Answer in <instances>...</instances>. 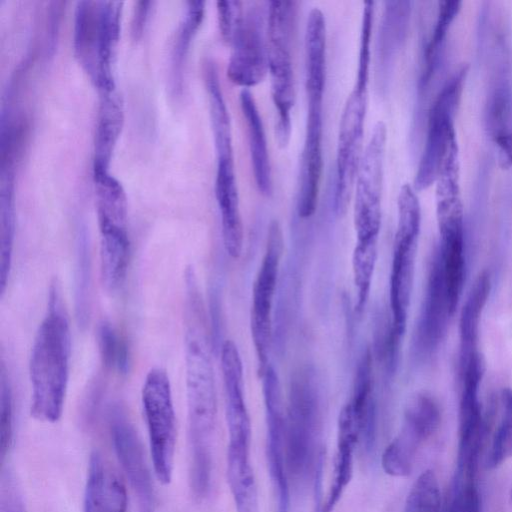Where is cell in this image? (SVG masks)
<instances>
[{"label": "cell", "instance_id": "1", "mask_svg": "<svg viewBox=\"0 0 512 512\" xmlns=\"http://www.w3.org/2000/svg\"><path fill=\"white\" fill-rule=\"evenodd\" d=\"M185 372L189 481L195 497L211 489L217 401L204 307L193 267L185 270Z\"/></svg>", "mask_w": 512, "mask_h": 512}, {"label": "cell", "instance_id": "2", "mask_svg": "<svg viewBox=\"0 0 512 512\" xmlns=\"http://www.w3.org/2000/svg\"><path fill=\"white\" fill-rule=\"evenodd\" d=\"M71 334L59 285L50 286L47 312L36 332L29 361L31 416L56 423L62 416L69 379Z\"/></svg>", "mask_w": 512, "mask_h": 512}, {"label": "cell", "instance_id": "3", "mask_svg": "<svg viewBox=\"0 0 512 512\" xmlns=\"http://www.w3.org/2000/svg\"><path fill=\"white\" fill-rule=\"evenodd\" d=\"M326 79V23L322 11H310L305 30L307 116L299 170L297 212L311 217L317 208L323 170V98Z\"/></svg>", "mask_w": 512, "mask_h": 512}, {"label": "cell", "instance_id": "4", "mask_svg": "<svg viewBox=\"0 0 512 512\" xmlns=\"http://www.w3.org/2000/svg\"><path fill=\"white\" fill-rule=\"evenodd\" d=\"M398 223L390 274L391 328L387 344L397 352L403 336L410 305L421 209L416 190L404 184L398 195Z\"/></svg>", "mask_w": 512, "mask_h": 512}, {"label": "cell", "instance_id": "5", "mask_svg": "<svg viewBox=\"0 0 512 512\" xmlns=\"http://www.w3.org/2000/svg\"><path fill=\"white\" fill-rule=\"evenodd\" d=\"M297 2L271 1L267 9V61L272 100L277 110L275 137L285 148L291 135V111L295 103L292 42Z\"/></svg>", "mask_w": 512, "mask_h": 512}, {"label": "cell", "instance_id": "6", "mask_svg": "<svg viewBox=\"0 0 512 512\" xmlns=\"http://www.w3.org/2000/svg\"><path fill=\"white\" fill-rule=\"evenodd\" d=\"M320 410L309 377L293 380L285 417V458L288 476L297 482L317 477L322 468L319 448Z\"/></svg>", "mask_w": 512, "mask_h": 512}, {"label": "cell", "instance_id": "7", "mask_svg": "<svg viewBox=\"0 0 512 512\" xmlns=\"http://www.w3.org/2000/svg\"><path fill=\"white\" fill-rule=\"evenodd\" d=\"M370 57V42L363 40L359 44L355 83L345 103L339 125L334 198L338 215L344 214L347 209L363 154Z\"/></svg>", "mask_w": 512, "mask_h": 512}, {"label": "cell", "instance_id": "8", "mask_svg": "<svg viewBox=\"0 0 512 512\" xmlns=\"http://www.w3.org/2000/svg\"><path fill=\"white\" fill-rule=\"evenodd\" d=\"M148 431L153 471L163 485L172 481L176 450V416L167 372L152 368L146 375L141 393Z\"/></svg>", "mask_w": 512, "mask_h": 512}, {"label": "cell", "instance_id": "9", "mask_svg": "<svg viewBox=\"0 0 512 512\" xmlns=\"http://www.w3.org/2000/svg\"><path fill=\"white\" fill-rule=\"evenodd\" d=\"M387 129L378 121L363 151L355 180L354 228L357 241L378 239Z\"/></svg>", "mask_w": 512, "mask_h": 512}, {"label": "cell", "instance_id": "10", "mask_svg": "<svg viewBox=\"0 0 512 512\" xmlns=\"http://www.w3.org/2000/svg\"><path fill=\"white\" fill-rule=\"evenodd\" d=\"M464 79L465 70L450 78L430 108L426 141L413 183L416 191L427 189L435 183L444 158L456 141L454 117Z\"/></svg>", "mask_w": 512, "mask_h": 512}, {"label": "cell", "instance_id": "11", "mask_svg": "<svg viewBox=\"0 0 512 512\" xmlns=\"http://www.w3.org/2000/svg\"><path fill=\"white\" fill-rule=\"evenodd\" d=\"M267 9L268 3L249 2L233 32L227 76L238 86L253 87L268 72Z\"/></svg>", "mask_w": 512, "mask_h": 512}, {"label": "cell", "instance_id": "12", "mask_svg": "<svg viewBox=\"0 0 512 512\" xmlns=\"http://www.w3.org/2000/svg\"><path fill=\"white\" fill-rule=\"evenodd\" d=\"M283 246L280 224L274 220L268 229L264 256L252 288L251 334L261 375L268 367L272 307Z\"/></svg>", "mask_w": 512, "mask_h": 512}, {"label": "cell", "instance_id": "13", "mask_svg": "<svg viewBox=\"0 0 512 512\" xmlns=\"http://www.w3.org/2000/svg\"><path fill=\"white\" fill-rule=\"evenodd\" d=\"M267 425V460L276 500V512H289V476L285 458V415L278 376L268 366L263 374Z\"/></svg>", "mask_w": 512, "mask_h": 512}, {"label": "cell", "instance_id": "14", "mask_svg": "<svg viewBox=\"0 0 512 512\" xmlns=\"http://www.w3.org/2000/svg\"><path fill=\"white\" fill-rule=\"evenodd\" d=\"M221 369L226 398L228 457H250L251 422L243 392V366L235 343L227 340L221 348Z\"/></svg>", "mask_w": 512, "mask_h": 512}, {"label": "cell", "instance_id": "15", "mask_svg": "<svg viewBox=\"0 0 512 512\" xmlns=\"http://www.w3.org/2000/svg\"><path fill=\"white\" fill-rule=\"evenodd\" d=\"M109 426L116 457L138 496L142 511L152 512L154 489L151 473L138 434L121 406L111 408Z\"/></svg>", "mask_w": 512, "mask_h": 512}, {"label": "cell", "instance_id": "16", "mask_svg": "<svg viewBox=\"0 0 512 512\" xmlns=\"http://www.w3.org/2000/svg\"><path fill=\"white\" fill-rule=\"evenodd\" d=\"M452 315L437 248L431 260L425 296L416 331V346L423 355L433 353L443 340Z\"/></svg>", "mask_w": 512, "mask_h": 512}, {"label": "cell", "instance_id": "17", "mask_svg": "<svg viewBox=\"0 0 512 512\" xmlns=\"http://www.w3.org/2000/svg\"><path fill=\"white\" fill-rule=\"evenodd\" d=\"M215 195L221 216L225 250L231 258L238 259L243 248V226L233 157L217 158Z\"/></svg>", "mask_w": 512, "mask_h": 512}, {"label": "cell", "instance_id": "18", "mask_svg": "<svg viewBox=\"0 0 512 512\" xmlns=\"http://www.w3.org/2000/svg\"><path fill=\"white\" fill-rule=\"evenodd\" d=\"M128 496L122 481L102 455L91 453L84 490V512H127Z\"/></svg>", "mask_w": 512, "mask_h": 512}, {"label": "cell", "instance_id": "19", "mask_svg": "<svg viewBox=\"0 0 512 512\" xmlns=\"http://www.w3.org/2000/svg\"><path fill=\"white\" fill-rule=\"evenodd\" d=\"M359 432L352 410L348 403L342 408L338 418L337 450L334 474L322 512H332L350 483L353 475V460Z\"/></svg>", "mask_w": 512, "mask_h": 512}, {"label": "cell", "instance_id": "20", "mask_svg": "<svg viewBox=\"0 0 512 512\" xmlns=\"http://www.w3.org/2000/svg\"><path fill=\"white\" fill-rule=\"evenodd\" d=\"M240 106L248 133L251 165L258 191L264 196L272 194V173L263 122L251 92L240 93Z\"/></svg>", "mask_w": 512, "mask_h": 512}, {"label": "cell", "instance_id": "21", "mask_svg": "<svg viewBox=\"0 0 512 512\" xmlns=\"http://www.w3.org/2000/svg\"><path fill=\"white\" fill-rule=\"evenodd\" d=\"M359 432V441L366 451L375 439V407L373 400L372 358L369 350L361 357L356 371L352 398L348 402Z\"/></svg>", "mask_w": 512, "mask_h": 512}, {"label": "cell", "instance_id": "22", "mask_svg": "<svg viewBox=\"0 0 512 512\" xmlns=\"http://www.w3.org/2000/svg\"><path fill=\"white\" fill-rule=\"evenodd\" d=\"M440 421L437 401L427 393H418L407 404L402 429L395 438L417 452L422 443L437 431Z\"/></svg>", "mask_w": 512, "mask_h": 512}, {"label": "cell", "instance_id": "23", "mask_svg": "<svg viewBox=\"0 0 512 512\" xmlns=\"http://www.w3.org/2000/svg\"><path fill=\"white\" fill-rule=\"evenodd\" d=\"M491 289L488 272L479 274L464 302L459 319V364L479 354V324Z\"/></svg>", "mask_w": 512, "mask_h": 512}, {"label": "cell", "instance_id": "24", "mask_svg": "<svg viewBox=\"0 0 512 512\" xmlns=\"http://www.w3.org/2000/svg\"><path fill=\"white\" fill-rule=\"evenodd\" d=\"M384 5L378 34L377 57L381 70L386 72L405 39L411 3L387 1Z\"/></svg>", "mask_w": 512, "mask_h": 512}, {"label": "cell", "instance_id": "25", "mask_svg": "<svg viewBox=\"0 0 512 512\" xmlns=\"http://www.w3.org/2000/svg\"><path fill=\"white\" fill-rule=\"evenodd\" d=\"M99 2L80 1L75 12L74 49L85 69L94 77L97 68Z\"/></svg>", "mask_w": 512, "mask_h": 512}, {"label": "cell", "instance_id": "26", "mask_svg": "<svg viewBox=\"0 0 512 512\" xmlns=\"http://www.w3.org/2000/svg\"><path fill=\"white\" fill-rule=\"evenodd\" d=\"M74 280L76 318L79 326L84 328L91 307V253L85 232L80 233L77 241Z\"/></svg>", "mask_w": 512, "mask_h": 512}, {"label": "cell", "instance_id": "27", "mask_svg": "<svg viewBox=\"0 0 512 512\" xmlns=\"http://www.w3.org/2000/svg\"><path fill=\"white\" fill-rule=\"evenodd\" d=\"M110 94V93H109ZM104 94L95 142V164L107 168L113 145L121 127L122 114L115 100Z\"/></svg>", "mask_w": 512, "mask_h": 512}, {"label": "cell", "instance_id": "28", "mask_svg": "<svg viewBox=\"0 0 512 512\" xmlns=\"http://www.w3.org/2000/svg\"><path fill=\"white\" fill-rule=\"evenodd\" d=\"M377 259V240L357 241L352 255L353 279L357 291L356 310H364L368 301Z\"/></svg>", "mask_w": 512, "mask_h": 512}, {"label": "cell", "instance_id": "29", "mask_svg": "<svg viewBox=\"0 0 512 512\" xmlns=\"http://www.w3.org/2000/svg\"><path fill=\"white\" fill-rule=\"evenodd\" d=\"M0 293L6 289L13 258L15 214L11 188H2L0 208Z\"/></svg>", "mask_w": 512, "mask_h": 512}, {"label": "cell", "instance_id": "30", "mask_svg": "<svg viewBox=\"0 0 512 512\" xmlns=\"http://www.w3.org/2000/svg\"><path fill=\"white\" fill-rule=\"evenodd\" d=\"M461 8L460 1H441L438 6L435 25L425 49V69L420 80L421 85L425 86L436 66L439 50L446 38L451 23L459 13Z\"/></svg>", "mask_w": 512, "mask_h": 512}, {"label": "cell", "instance_id": "31", "mask_svg": "<svg viewBox=\"0 0 512 512\" xmlns=\"http://www.w3.org/2000/svg\"><path fill=\"white\" fill-rule=\"evenodd\" d=\"M97 343L103 365L120 374L130 366L129 348L123 337L108 321H102L97 331Z\"/></svg>", "mask_w": 512, "mask_h": 512}, {"label": "cell", "instance_id": "32", "mask_svg": "<svg viewBox=\"0 0 512 512\" xmlns=\"http://www.w3.org/2000/svg\"><path fill=\"white\" fill-rule=\"evenodd\" d=\"M502 414L494 434L486 466L494 469L512 457V389L501 391Z\"/></svg>", "mask_w": 512, "mask_h": 512}, {"label": "cell", "instance_id": "33", "mask_svg": "<svg viewBox=\"0 0 512 512\" xmlns=\"http://www.w3.org/2000/svg\"><path fill=\"white\" fill-rule=\"evenodd\" d=\"M441 495L436 474L422 472L414 482L405 503L404 512H440Z\"/></svg>", "mask_w": 512, "mask_h": 512}, {"label": "cell", "instance_id": "34", "mask_svg": "<svg viewBox=\"0 0 512 512\" xmlns=\"http://www.w3.org/2000/svg\"><path fill=\"white\" fill-rule=\"evenodd\" d=\"M0 381V439L1 458L4 461L13 445L14 439V402L9 378L4 365L1 367Z\"/></svg>", "mask_w": 512, "mask_h": 512}, {"label": "cell", "instance_id": "35", "mask_svg": "<svg viewBox=\"0 0 512 512\" xmlns=\"http://www.w3.org/2000/svg\"><path fill=\"white\" fill-rule=\"evenodd\" d=\"M203 15L204 2L190 1L188 3V12L184 20V23L182 24L175 48L174 65L176 66V68L182 65L191 38L193 37L198 27L201 25Z\"/></svg>", "mask_w": 512, "mask_h": 512}, {"label": "cell", "instance_id": "36", "mask_svg": "<svg viewBox=\"0 0 512 512\" xmlns=\"http://www.w3.org/2000/svg\"><path fill=\"white\" fill-rule=\"evenodd\" d=\"M447 512H481V499L475 481L452 487Z\"/></svg>", "mask_w": 512, "mask_h": 512}, {"label": "cell", "instance_id": "37", "mask_svg": "<svg viewBox=\"0 0 512 512\" xmlns=\"http://www.w3.org/2000/svg\"><path fill=\"white\" fill-rule=\"evenodd\" d=\"M241 1H218L217 13L221 36L230 44L233 32L240 21L244 8Z\"/></svg>", "mask_w": 512, "mask_h": 512}, {"label": "cell", "instance_id": "38", "mask_svg": "<svg viewBox=\"0 0 512 512\" xmlns=\"http://www.w3.org/2000/svg\"><path fill=\"white\" fill-rule=\"evenodd\" d=\"M1 512H25L17 483L10 472L2 475Z\"/></svg>", "mask_w": 512, "mask_h": 512}, {"label": "cell", "instance_id": "39", "mask_svg": "<svg viewBox=\"0 0 512 512\" xmlns=\"http://www.w3.org/2000/svg\"><path fill=\"white\" fill-rule=\"evenodd\" d=\"M498 148V158L501 167L509 168L512 165V135L501 134L495 137Z\"/></svg>", "mask_w": 512, "mask_h": 512}, {"label": "cell", "instance_id": "40", "mask_svg": "<svg viewBox=\"0 0 512 512\" xmlns=\"http://www.w3.org/2000/svg\"><path fill=\"white\" fill-rule=\"evenodd\" d=\"M150 2L148 1H140L137 3L135 7V12L132 21V34L134 39L140 38L142 35L147 13H148V5Z\"/></svg>", "mask_w": 512, "mask_h": 512}]
</instances>
